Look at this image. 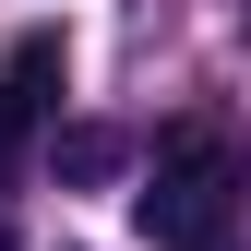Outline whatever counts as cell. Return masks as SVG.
<instances>
[{
  "label": "cell",
  "mask_w": 251,
  "mask_h": 251,
  "mask_svg": "<svg viewBox=\"0 0 251 251\" xmlns=\"http://www.w3.org/2000/svg\"><path fill=\"white\" fill-rule=\"evenodd\" d=\"M0 251H12V227H0Z\"/></svg>",
  "instance_id": "4"
},
{
  "label": "cell",
  "mask_w": 251,
  "mask_h": 251,
  "mask_svg": "<svg viewBox=\"0 0 251 251\" xmlns=\"http://www.w3.org/2000/svg\"><path fill=\"white\" fill-rule=\"evenodd\" d=\"M144 239L155 251H227V215H239V144L215 132V120H179L168 144H155V179L132 192Z\"/></svg>",
  "instance_id": "1"
},
{
  "label": "cell",
  "mask_w": 251,
  "mask_h": 251,
  "mask_svg": "<svg viewBox=\"0 0 251 251\" xmlns=\"http://www.w3.org/2000/svg\"><path fill=\"white\" fill-rule=\"evenodd\" d=\"M132 168V144L108 132V120H72V132H60V179H72V192H96V179H120Z\"/></svg>",
  "instance_id": "3"
},
{
  "label": "cell",
  "mask_w": 251,
  "mask_h": 251,
  "mask_svg": "<svg viewBox=\"0 0 251 251\" xmlns=\"http://www.w3.org/2000/svg\"><path fill=\"white\" fill-rule=\"evenodd\" d=\"M48 96H60V36H24L12 60H0V179L24 168V144H36Z\"/></svg>",
  "instance_id": "2"
}]
</instances>
